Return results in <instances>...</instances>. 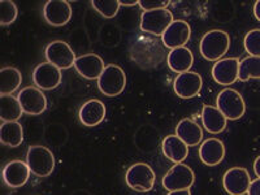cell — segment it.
<instances>
[{
    "mask_svg": "<svg viewBox=\"0 0 260 195\" xmlns=\"http://www.w3.org/2000/svg\"><path fill=\"white\" fill-rule=\"evenodd\" d=\"M231 46V38L229 34L224 30L213 29L206 32L203 38L201 39V55L207 61H219L224 57L225 53L229 50Z\"/></svg>",
    "mask_w": 260,
    "mask_h": 195,
    "instance_id": "cell-1",
    "label": "cell"
},
{
    "mask_svg": "<svg viewBox=\"0 0 260 195\" xmlns=\"http://www.w3.org/2000/svg\"><path fill=\"white\" fill-rule=\"evenodd\" d=\"M26 162L30 172L37 177H48L55 169V156L50 148L45 146H30L27 150Z\"/></svg>",
    "mask_w": 260,
    "mask_h": 195,
    "instance_id": "cell-2",
    "label": "cell"
},
{
    "mask_svg": "<svg viewBox=\"0 0 260 195\" xmlns=\"http://www.w3.org/2000/svg\"><path fill=\"white\" fill-rule=\"evenodd\" d=\"M126 74L121 67L116 64L107 65L101 77L98 78V89L106 96H117L125 90Z\"/></svg>",
    "mask_w": 260,
    "mask_h": 195,
    "instance_id": "cell-3",
    "label": "cell"
},
{
    "mask_svg": "<svg viewBox=\"0 0 260 195\" xmlns=\"http://www.w3.org/2000/svg\"><path fill=\"white\" fill-rule=\"evenodd\" d=\"M126 185L137 192H147L152 190L156 180L154 169L146 162H134L127 168L125 175Z\"/></svg>",
    "mask_w": 260,
    "mask_h": 195,
    "instance_id": "cell-4",
    "label": "cell"
},
{
    "mask_svg": "<svg viewBox=\"0 0 260 195\" xmlns=\"http://www.w3.org/2000/svg\"><path fill=\"white\" fill-rule=\"evenodd\" d=\"M194 182V171L182 162L175 164L162 177V187L169 192L178 191V190H190Z\"/></svg>",
    "mask_w": 260,
    "mask_h": 195,
    "instance_id": "cell-5",
    "label": "cell"
},
{
    "mask_svg": "<svg viewBox=\"0 0 260 195\" xmlns=\"http://www.w3.org/2000/svg\"><path fill=\"white\" fill-rule=\"evenodd\" d=\"M175 21L173 13L167 8L145 11L141 15V30L152 36H162Z\"/></svg>",
    "mask_w": 260,
    "mask_h": 195,
    "instance_id": "cell-6",
    "label": "cell"
},
{
    "mask_svg": "<svg viewBox=\"0 0 260 195\" xmlns=\"http://www.w3.org/2000/svg\"><path fill=\"white\" fill-rule=\"evenodd\" d=\"M217 108L226 117V120H240L246 112V104L243 96L233 89H224L216 99Z\"/></svg>",
    "mask_w": 260,
    "mask_h": 195,
    "instance_id": "cell-7",
    "label": "cell"
},
{
    "mask_svg": "<svg viewBox=\"0 0 260 195\" xmlns=\"http://www.w3.org/2000/svg\"><path fill=\"white\" fill-rule=\"evenodd\" d=\"M45 56L47 62H51L59 69H69L74 67L77 59L71 46L64 41H53L48 43L45 50Z\"/></svg>",
    "mask_w": 260,
    "mask_h": 195,
    "instance_id": "cell-8",
    "label": "cell"
},
{
    "mask_svg": "<svg viewBox=\"0 0 260 195\" xmlns=\"http://www.w3.org/2000/svg\"><path fill=\"white\" fill-rule=\"evenodd\" d=\"M251 177L248 175L247 169L241 167H233L225 172L222 177V186L229 195H245L247 194Z\"/></svg>",
    "mask_w": 260,
    "mask_h": 195,
    "instance_id": "cell-9",
    "label": "cell"
},
{
    "mask_svg": "<svg viewBox=\"0 0 260 195\" xmlns=\"http://www.w3.org/2000/svg\"><path fill=\"white\" fill-rule=\"evenodd\" d=\"M62 80L61 69L51 62H41L32 71V82L41 90H53L60 86Z\"/></svg>",
    "mask_w": 260,
    "mask_h": 195,
    "instance_id": "cell-10",
    "label": "cell"
},
{
    "mask_svg": "<svg viewBox=\"0 0 260 195\" xmlns=\"http://www.w3.org/2000/svg\"><path fill=\"white\" fill-rule=\"evenodd\" d=\"M17 99L26 115L38 116L47 110V99L37 86H29L21 90Z\"/></svg>",
    "mask_w": 260,
    "mask_h": 195,
    "instance_id": "cell-11",
    "label": "cell"
},
{
    "mask_svg": "<svg viewBox=\"0 0 260 195\" xmlns=\"http://www.w3.org/2000/svg\"><path fill=\"white\" fill-rule=\"evenodd\" d=\"M30 172L27 162L22 160H12V161L7 162L6 166L2 169V178L3 182L11 189H18L26 185L29 181Z\"/></svg>",
    "mask_w": 260,
    "mask_h": 195,
    "instance_id": "cell-12",
    "label": "cell"
},
{
    "mask_svg": "<svg viewBox=\"0 0 260 195\" xmlns=\"http://www.w3.org/2000/svg\"><path fill=\"white\" fill-rule=\"evenodd\" d=\"M191 37V27L183 20H175L161 36L162 46L169 50L185 47Z\"/></svg>",
    "mask_w": 260,
    "mask_h": 195,
    "instance_id": "cell-13",
    "label": "cell"
},
{
    "mask_svg": "<svg viewBox=\"0 0 260 195\" xmlns=\"http://www.w3.org/2000/svg\"><path fill=\"white\" fill-rule=\"evenodd\" d=\"M43 17L51 26H64L72 18V7L67 0H48L43 7Z\"/></svg>",
    "mask_w": 260,
    "mask_h": 195,
    "instance_id": "cell-14",
    "label": "cell"
},
{
    "mask_svg": "<svg viewBox=\"0 0 260 195\" xmlns=\"http://www.w3.org/2000/svg\"><path fill=\"white\" fill-rule=\"evenodd\" d=\"M202 85H203V81H202L201 74L189 71L178 74L175 78L173 90L177 96L182 98V99H190L199 94V91L202 90Z\"/></svg>",
    "mask_w": 260,
    "mask_h": 195,
    "instance_id": "cell-15",
    "label": "cell"
},
{
    "mask_svg": "<svg viewBox=\"0 0 260 195\" xmlns=\"http://www.w3.org/2000/svg\"><path fill=\"white\" fill-rule=\"evenodd\" d=\"M240 74V60L237 57H228L215 62L212 67V77L222 86H229L238 80Z\"/></svg>",
    "mask_w": 260,
    "mask_h": 195,
    "instance_id": "cell-16",
    "label": "cell"
},
{
    "mask_svg": "<svg viewBox=\"0 0 260 195\" xmlns=\"http://www.w3.org/2000/svg\"><path fill=\"white\" fill-rule=\"evenodd\" d=\"M104 61L99 55L87 53L77 57L74 62V69L86 80H98L104 71Z\"/></svg>",
    "mask_w": 260,
    "mask_h": 195,
    "instance_id": "cell-17",
    "label": "cell"
},
{
    "mask_svg": "<svg viewBox=\"0 0 260 195\" xmlns=\"http://www.w3.org/2000/svg\"><path fill=\"white\" fill-rule=\"evenodd\" d=\"M106 117V106L99 99H89L81 106L78 118L83 126L94 127L102 124Z\"/></svg>",
    "mask_w": 260,
    "mask_h": 195,
    "instance_id": "cell-18",
    "label": "cell"
},
{
    "mask_svg": "<svg viewBox=\"0 0 260 195\" xmlns=\"http://www.w3.org/2000/svg\"><path fill=\"white\" fill-rule=\"evenodd\" d=\"M199 157L208 167L219 166L225 157V146L217 138L204 139L199 147Z\"/></svg>",
    "mask_w": 260,
    "mask_h": 195,
    "instance_id": "cell-19",
    "label": "cell"
},
{
    "mask_svg": "<svg viewBox=\"0 0 260 195\" xmlns=\"http://www.w3.org/2000/svg\"><path fill=\"white\" fill-rule=\"evenodd\" d=\"M161 150L164 156L171 161L176 162V164L182 162L189 155V146L176 134L167 136L162 139Z\"/></svg>",
    "mask_w": 260,
    "mask_h": 195,
    "instance_id": "cell-20",
    "label": "cell"
},
{
    "mask_svg": "<svg viewBox=\"0 0 260 195\" xmlns=\"http://www.w3.org/2000/svg\"><path fill=\"white\" fill-rule=\"evenodd\" d=\"M201 118L203 122V127L208 133L219 134L224 132V129L226 127V117L222 115V112L217 107L203 106Z\"/></svg>",
    "mask_w": 260,
    "mask_h": 195,
    "instance_id": "cell-21",
    "label": "cell"
},
{
    "mask_svg": "<svg viewBox=\"0 0 260 195\" xmlns=\"http://www.w3.org/2000/svg\"><path fill=\"white\" fill-rule=\"evenodd\" d=\"M167 62L172 72L181 74L185 72H189L194 64V55L191 50L186 47H180L171 50L167 56Z\"/></svg>",
    "mask_w": 260,
    "mask_h": 195,
    "instance_id": "cell-22",
    "label": "cell"
},
{
    "mask_svg": "<svg viewBox=\"0 0 260 195\" xmlns=\"http://www.w3.org/2000/svg\"><path fill=\"white\" fill-rule=\"evenodd\" d=\"M176 136L180 137L187 146L194 147L203 141V129L191 118H183L176 126Z\"/></svg>",
    "mask_w": 260,
    "mask_h": 195,
    "instance_id": "cell-23",
    "label": "cell"
},
{
    "mask_svg": "<svg viewBox=\"0 0 260 195\" xmlns=\"http://www.w3.org/2000/svg\"><path fill=\"white\" fill-rule=\"evenodd\" d=\"M24 111L18 99L12 95L0 96V120L2 122H16L22 116Z\"/></svg>",
    "mask_w": 260,
    "mask_h": 195,
    "instance_id": "cell-24",
    "label": "cell"
},
{
    "mask_svg": "<svg viewBox=\"0 0 260 195\" xmlns=\"http://www.w3.org/2000/svg\"><path fill=\"white\" fill-rule=\"evenodd\" d=\"M0 142L8 147H18L24 142V129L20 122H3L0 126Z\"/></svg>",
    "mask_w": 260,
    "mask_h": 195,
    "instance_id": "cell-25",
    "label": "cell"
},
{
    "mask_svg": "<svg viewBox=\"0 0 260 195\" xmlns=\"http://www.w3.org/2000/svg\"><path fill=\"white\" fill-rule=\"evenodd\" d=\"M22 76L15 67H4L0 69V95H11L21 86Z\"/></svg>",
    "mask_w": 260,
    "mask_h": 195,
    "instance_id": "cell-26",
    "label": "cell"
},
{
    "mask_svg": "<svg viewBox=\"0 0 260 195\" xmlns=\"http://www.w3.org/2000/svg\"><path fill=\"white\" fill-rule=\"evenodd\" d=\"M251 78L260 80V57L247 56L240 61L238 80L248 81Z\"/></svg>",
    "mask_w": 260,
    "mask_h": 195,
    "instance_id": "cell-27",
    "label": "cell"
},
{
    "mask_svg": "<svg viewBox=\"0 0 260 195\" xmlns=\"http://www.w3.org/2000/svg\"><path fill=\"white\" fill-rule=\"evenodd\" d=\"M92 7L107 20L115 18L120 11V0H92Z\"/></svg>",
    "mask_w": 260,
    "mask_h": 195,
    "instance_id": "cell-28",
    "label": "cell"
},
{
    "mask_svg": "<svg viewBox=\"0 0 260 195\" xmlns=\"http://www.w3.org/2000/svg\"><path fill=\"white\" fill-rule=\"evenodd\" d=\"M18 16V9L12 0H2L0 2V25L8 26L13 24Z\"/></svg>",
    "mask_w": 260,
    "mask_h": 195,
    "instance_id": "cell-29",
    "label": "cell"
},
{
    "mask_svg": "<svg viewBox=\"0 0 260 195\" xmlns=\"http://www.w3.org/2000/svg\"><path fill=\"white\" fill-rule=\"evenodd\" d=\"M243 46L250 56L260 57V29L248 31L243 39Z\"/></svg>",
    "mask_w": 260,
    "mask_h": 195,
    "instance_id": "cell-30",
    "label": "cell"
},
{
    "mask_svg": "<svg viewBox=\"0 0 260 195\" xmlns=\"http://www.w3.org/2000/svg\"><path fill=\"white\" fill-rule=\"evenodd\" d=\"M171 2L168 0H139V4L138 6L143 9V12L145 11H155V9H161V8H166Z\"/></svg>",
    "mask_w": 260,
    "mask_h": 195,
    "instance_id": "cell-31",
    "label": "cell"
},
{
    "mask_svg": "<svg viewBox=\"0 0 260 195\" xmlns=\"http://www.w3.org/2000/svg\"><path fill=\"white\" fill-rule=\"evenodd\" d=\"M247 195H260V178H256L251 182Z\"/></svg>",
    "mask_w": 260,
    "mask_h": 195,
    "instance_id": "cell-32",
    "label": "cell"
},
{
    "mask_svg": "<svg viewBox=\"0 0 260 195\" xmlns=\"http://www.w3.org/2000/svg\"><path fill=\"white\" fill-rule=\"evenodd\" d=\"M254 172H255V175L257 176V178H260V155L255 159L254 161Z\"/></svg>",
    "mask_w": 260,
    "mask_h": 195,
    "instance_id": "cell-33",
    "label": "cell"
},
{
    "mask_svg": "<svg viewBox=\"0 0 260 195\" xmlns=\"http://www.w3.org/2000/svg\"><path fill=\"white\" fill-rule=\"evenodd\" d=\"M254 15L257 18V21H260V0H257L254 4Z\"/></svg>",
    "mask_w": 260,
    "mask_h": 195,
    "instance_id": "cell-34",
    "label": "cell"
},
{
    "mask_svg": "<svg viewBox=\"0 0 260 195\" xmlns=\"http://www.w3.org/2000/svg\"><path fill=\"white\" fill-rule=\"evenodd\" d=\"M120 4H121V6L130 7V6H136V4H139V2L138 0H120Z\"/></svg>",
    "mask_w": 260,
    "mask_h": 195,
    "instance_id": "cell-35",
    "label": "cell"
},
{
    "mask_svg": "<svg viewBox=\"0 0 260 195\" xmlns=\"http://www.w3.org/2000/svg\"><path fill=\"white\" fill-rule=\"evenodd\" d=\"M167 195H191L190 190H178V191H171Z\"/></svg>",
    "mask_w": 260,
    "mask_h": 195,
    "instance_id": "cell-36",
    "label": "cell"
}]
</instances>
